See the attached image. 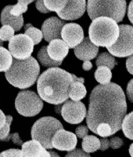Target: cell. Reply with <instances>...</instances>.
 I'll return each mask as SVG.
<instances>
[{"label": "cell", "instance_id": "cell-19", "mask_svg": "<svg viewBox=\"0 0 133 157\" xmlns=\"http://www.w3.org/2000/svg\"><path fill=\"white\" fill-rule=\"evenodd\" d=\"M84 78H78L73 74V82L69 89V98L74 101H80L86 96V88L84 86Z\"/></svg>", "mask_w": 133, "mask_h": 157}, {"label": "cell", "instance_id": "cell-42", "mask_svg": "<svg viewBox=\"0 0 133 157\" xmlns=\"http://www.w3.org/2000/svg\"><path fill=\"white\" fill-rule=\"evenodd\" d=\"M83 69H84L85 71H88L90 70L91 68H92V63L90 62V60H86L84 61V63H83Z\"/></svg>", "mask_w": 133, "mask_h": 157}, {"label": "cell", "instance_id": "cell-16", "mask_svg": "<svg viewBox=\"0 0 133 157\" xmlns=\"http://www.w3.org/2000/svg\"><path fill=\"white\" fill-rule=\"evenodd\" d=\"M21 146L25 157H50V151H47L42 144L34 139L23 143Z\"/></svg>", "mask_w": 133, "mask_h": 157}, {"label": "cell", "instance_id": "cell-25", "mask_svg": "<svg viewBox=\"0 0 133 157\" xmlns=\"http://www.w3.org/2000/svg\"><path fill=\"white\" fill-rule=\"evenodd\" d=\"M122 131L128 139L133 140V111L125 115L122 121Z\"/></svg>", "mask_w": 133, "mask_h": 157}, {"label": "cell", "instance_id": "cell-24", "mask_svg": "<svg viewBox=\"0 0 133 157\" xmlns=\"http://www.w3.org/2000/svg\"><path fill=\"white\" fill-rule=\"evenodd\" d=\"M116 64H117V62L115 61L114 56L109 54L107 52L101 53L96 59L97 66H106V67L110 68V69H113V68L116 66Z\"/></svg>", "mask_w": 133, "mask_h": 157}, {"label": "cell", "instance_id": "cell-28", "mask_svg": "<svg viewBox=\"0 0 133 157\" xmlns=\"http://www.w3.org/2000/svg\"><path fill=\"white\" fill-rule=\"evenodd\" d=\"M33 1L34 0H18L17 4L11 7V14L14 16H20L27 11V5Z\"/></svg>", "mask_w": 133, "mask_h": 157}, {"label": "cell", "instance_id": "cell-40", "mask_svg": "<svg viewBox=\"0 0 133 157\" xmlns=\"http://www.w3.org/2000/svg\"><path fill=\"white\" fill-rule=\"evenodd\" d=\"M127 15H128L129 20H130V22L133 24V0H131V2L129 3Z\"/></svg>", "mask_w": 133, "mask_h": 157}, {"label": "cell", "instance_id": "cell-12", "mask_svg": "<svg viewBox=\"0 0 133 157\" xmlns=\"http://www.w3.org/2000/svg\"><path fill=\"white\" fill-rule=\"evenodd\" d=\"M52 146L61 151H71L75 149L77 144V136L76 134L66 131V130H58L52 138Z\"/></svg>", "mask_w": 133, "mask_h": 157}, {"label": "cell", "instance_id": "cell-14", "mask_svg": "<svg viewBox=\"0 0 133 157\" xmlns=\"http://www.w3.org/2000/svg\"><path fill=\"white\" fill-rule=\"evenodd\" d=\"M64 22L57 17H50L44 21L41 31L43 33V38L50 42L54 39L61 38V30L64 26Z\"/></svg>", "mask_w": 133, "mask_h": 157}, {"label": "cell", "instance_id": "cell-33", "mask_svg": "<svg viewBox=\"0 0 133 157\" xmlns=\"http://www.w3.org/2000/svg\"><path fill=\"white\" fill-rule=\"evenodd\" d=\"M88 129L89 128H87L84 125L79 126V127L76 128V131H75L76 136L79 137V138H84L85 136L88 135Z\"/></svg>", "mask_w": 133, "mask_h": 157}, {"label": "cell", "instance_id": "cell-3", "mask_svg": "<svg viewBox=\"0 0 133 157\" xmlns=\"http://www.w3.org/2000/svg\"><path fill=\"white\" fill-rule=\"evenodd\" d=\"M40 67L32 56L26 59H13L11 67L5 71V77L11 85L20 89L32 86L39 76Z\"/></svg>", "mask_w": 133, "mask_h": 157}, {"label": "cell", "instance_id": "cell-6", "mask_svg": "<svg viewBox=\"0 0 133 157\" xmlns=\"http://www.w3.org/2000/svg\"><path fill=\"white\" fill-rule=\"evenodd\" d=\"M60 129H63V125L56 118L51 116L42 117L33 124L31 137L40 142L46 149H51L53 148L51 143L53 136Z\"/></svg>", "mask_w": 133, "mask_h": 157}, {"label": "cell", "instance_id": "cell-7", "mask_svg": "<svg viewBox=\"0 0 133 157\" xmlns=\"http://www.w3.org/2000/svg\"><path fill=\"white\" fill-rule=\"evenodd\" d=\"M15 107L20 115L32 117L43 108V101L36 93L30 90H22L15 99Z\"/></svg>", "mask_w": 133, "mask_h": 157}, {"label": "cell", "instance_id": "cell-11", "mask_svg": "<svg viewBox=\"0 0 133 157\" xmlns=\"http://www.w3.org/2000/svg\"><path fill=\"white\" fill-rule=\"evenodd\" d=\"M61 38L69 48H75L84 39V32L79 24L67 23L61 30Z\"/></svg>", "mask_w": 133, "mask_h": 157}, {"label": "cell", "instance_id": "cell-8", "mask_svg": "<svg viewBox=\"0 0 133 157\" xmlns=\"http://www.w3.org/2000/svg\"><path fill=\"white\" fill-rule=\"evenodd\" d=\"M109 53L116 57H129L133 55V26L119 25V36L112 46L107 48Z\"/></svg>", "mask_w": 133, "mask_h": 157}, {"label": "cell", "instance_id": "cell-43", "mask_svg": "<svg viewBox=\"0 0 133 157\" xmlns=\"http://www.w3.org/2000/svg\"><path fill=\"white\" fill-rule=\"evenodd\" d=\"M129 154H130L131 157H133V143L130 145V147H129Z\"/></svg>", "mask_w": 133, "mask_h": 157}, {"label": "cell", "instance_id": "cell-37", "mask_svg": "<svg viewBox=\"0 0 133 157\" xmlns=\"http://www.w3.org/2000/svg\"><path fill=\"white\" fill-rule=\"evenodd\" d=\"M127 97L128 99L133 103V79H131L130 81L127 84V89H126Z\"/></svg>", "mask_w": 133, "mask_h": 157}, {"label": "cell", "instance_id": "cell-30", "mask_svg": "<svg viewBox=\"0 0 133 157\" xmlns=\"http://www.w3.org/2000/svg\"><path fill=\"white\" fill-rule=\"evenodd\" d=\"M12 116H6V122L4 126L0 129V140L1 141H7V137L9 136V132H10V125L11 122H12Z\"/></svg>", "mask_w": 133, "mask_h": 157}, {"label": "cell", "instance_id": "cell-18", "mask_svg": "<svg viewBox=\"0 0 133 157\" xmlns=\"http://www.w3.org/2000/svg\"><path fill=\"white\" fill-rule=\"evenodd\" d=\"M11 7L12 5H7L4 7L1 13V24L2 25H10L13 27L15 31H19L23 26V16H14L11 14Z\"/></svg>", "mask_w": 133, "mask_h": 157}, {"label": "cell", "instance_id": "cell-41", "mask_svg": "<svg viewBox=\"0 0 133 157\" xmlns=\"http://www.w3.org/2000/svg\"><path fill=\"white\" fill-rule=\"evenodd\" d=\"M5 122H6V115L3 113L2 110H0V129L4 126Z\"/></svg>", "mask_w": 133, "mask_h": 157}, {"label": "cell", "instance_id": "cell-29", "mask_svg": "<svg viewBox=\"0 0 133 157\" xmlns=\"http://www.w3.org/2000/svg\"><path fill=\"white\" fill-rule=\"evenodd\" d=\"M15 30L10 25H3L0 28V39L2 41H10L14 36Z\"/></svg>", "mask_w": 133, "mask_h": 157}, {"label": "cell", "instance_id": "cell-10", "mask_svg": "<svg viewBox=\"0 0 133 157\" xmlns=\"http://www.w3.org/2000/svg\"><path fill=\"white\" fill-rule=\"evenodd\" d=\"M60 114L68 123L78 124L86 116V107L81 101L66 100L61 107Z\"/></svg>", "mask_w": 133, "mask_h": 157}, {"label": "cell", "instance_id": "cell-17", "mask_svg": "<svg viewBox=\"0 0 133 157\" xmlns=\"http://www.w3.org/2000/svg\"><path fill=\"white\" fill-rule=\"evenodd\" d=\"M69 47L62 39H54L49 42L47 46L48 55L51 57L53 60L62 61L68 54Z\"/></svg>", "mask_w": 133, "mask_h": 157}, {"label": "cell", "instance_id": "cell-38", "mask_svg": "<svg viewBox=\"0 0 133 157\" xmlns=\"http://www.w3.org/2000/svg\"><path fill=\"white\" fill-rule=\"evenodd\" d=\"M10 139L12 140L15 144H18V145H22V144H23V143H22L21 139L19 138V134H18V133L9 134V136L7 137V141H9Z\"/></svg>", "mask_w": 133, "mask_h": 157}, {"label": "cell", "instance_id": "cell-31", "mask_svg": "<svg viewBox=\"0 0 133 157\" xmlns=\"http://www.w3.org/2000/svg\"><path fill=\"white\" fill-rule=\"evenodd\" d=\"M0 157H25L20 149H8L0 153Z\"/></svg>", "mask_w": 133, "mask_h": 157}, {"label": "cell", "instance_id": "cell-9", "mask_svg": "<svg viewBox=\"0 0 133 157\" xmlns=\"http://www.w3.org/2000/svg\"><path fill=\"white\" fill-rule=\"evenodd\" d=\"M34 43L31 38L26 34L14 35L9 41L8 48L12 57L15 59H26L31 56Z\"/></svg>", "mask_w": 133, "mask_h": 157}, {"label": "cell", "instance_id": "cell-1", "mask_svg": "<svg viewBox=\"0 0 133 157\" xmlns=\"http://www.w3.org/2000/svg\"><path fill=\"white\" fill-rule=\"evenodd\" d=\"M126 111V98L118 84L97 85L90 94L87 127L101 137H109L122 127Z\"/></svg>", "mask_w": 133, "mask_h": 157}, {"label": "cell", "instance_id": "cell-20", "mask_svg": "<svg viewBox=\"0 0 133 157\" xmlns=\"http://www.w3.org/2000/svg\"><path fill=\"white\" fill-rule=\"evenodd\" d=\"M37 57L39 62L43 65V66L46 67H57L59 65H61L62 61H57V60H53L50 56L48 55L47 52V47L43 46L40 49L39 52L37 53Z\"/></svg>", "mask_w": 133, "mask_h": 157}, {"label": "cell", "instance_id": "cell-39", "mask_svg": "<svg viewBox=\"0 0 133 157\" xmlns=\"http://www.w3.org/2000/svg\"><path fill=\"white\" fill-rule=\"evenodd\" d=\"M126 68H127V71L129 72V73L133 75V55L129 56L127 58V60H126Z\"/></svg>", "mask_w": 133, "mask_h": 157}, {"label": "cell", "instance_id": "cell-5", "mask_svg": "<svg viewBox=\"0 0 133 157\" xmlns=\"http://www.w3.org/2000/svg\"><path fill=\"white\" fill-rule=\"evenodd\" d=\"M87 12L90 19L104 16L114 19L116 22L123 20L126 12L125 0H88Z\"/></svg>", "mask_w": 133, "mask_h": 157}, {"label": "cell", "instance_id": "cell-45", "mask_svg": "<svg viewBox=\"0 0 133 157\" xmlns=\"http://www.w3.org/2000/svg\"><path fill=\"white\" fill-rule=\"evenodd\" d=\"M50 157H59V155L54 151H50Z\"/></svg>", "mask_w": 133, "mask_h": 157}, {"label": "cell", "instance_id": "cell-36", "mask_svg": "<svg viewBox=\"0 0 133 157\" xmlns=\"http://www.w3.org/2000/svg\"><path fill=\"white\" fill-rule=\"evenodd\" d=\"M110 147V140H108L106 137H102L100 138V148L99 150L101 151H105Z\"/></svg>", "mask_w": 133, "mask_h": 157}, {"label": "cell", "instance_id": "cell-34", "mask_svg": "<svg viewBox=\"0 0 133 157\" xmlns=\"http://www.w3.org/2000/svg\"><path fill=\"white\" fill-rule=\"evenodd\" d=\"M123 145V140L120 137H112L110 139V147L113 149H118Z\"/></svg>", "mask_w": 133, "mask_h": 157}, {"label": "cell", "instance_id": "cell-46", "mask_svg": "<svg viewBox=\"0 0 133 157\" xmlns=\"http://www.w3.org/2000/svg\"><path fill=\"white\" fill-rule=\"evenodd\" d=\"M2 45H3V41L0 39V46H2Z\"/></svg>", "mask_w": 133, "mask_h": 157}, {"label": "cell", "instance_id": "cell-44", "mask_svg": "<svg viewBox=\"0 0 133 157\" xmlns=\"http://www.w3.org/2000/svg\"><path fill=\"white\" fill-rule=\"evenodd\" d=\"M61 107H62L61 104H58V106L56 107V112H57V113H60V112H61Z\"/></svg>", "mask_w": 133, "mask_h": 157}, {"label": "cell", "instance_id": "cell-27", "mask_svg": "<svg viewBox=\"0 0 133 157\" xmlns=\"http://www.w3.org/2000/svg\"><path fill=\"white\" fill-rule=\"evenodd\" d=\"M46 8L53 12H60L66 6L68 0H43Z\"/></svg>", "mask_w": 133, "mask_h": 157}, {"label": "cell", "instance_id": "cell-2", "mask_svg": "<svg viewBox=\"0 0 133 157\" xmlns=\"http://www.w3.org/2000/svg\"><path fill=\"white\" fill-rule=\"evenodd\" d=\"M73 74L58 67L45 70L37 80V91L40 98L50 104H62L69 98V89Z\"/></svg>", "mask_w": 133, "mask_h": 157}, {"label": "cell", "instance_id": "cell-23", "mask_svg": "<svg viewBox=\"0 0 133 157\" xmlns=\"http://www.w3.org/2000/svg\"><path fill=\"white\" fill-rule=\"evenodd\" d=\"M12 55L9 50L0 46V72L7 71L12 64Z\"/></svg>", "mask_w": 133, "mask_h": 157}, {"label": "cell", "instance_id": "cell-22", "mask_svg": "<svg viewBox=\"0 0 133 157\" xmlns=\"http://www.w3.org/2000/svg\"><path fill=\"white\" fill-rule=\"evenodd\" d=\"M95 80L100 84H108L111 81L112 73L111 69L106 66H98L94 73Z\"/></svg>", "mask_w": 133, "mask_h": 157}, {"label": "cell", "instance_id": "cell-15", "mask_svg": "<svg viewBox=\"0 0 133 157\" xmlns=\"http://www.w3.org/2000/svg\"><path fill=\"white\" fill-rule=\"evenodd\" d=\"M98 51H99V48L94 43H92V41L90 40L89 37L84 38L81 43L74 48L75 56L78 59L83 61L94 59L96 57Z\"/></svg>", "mask_w": 133, "mask_h": 157}, {"label": "cell", "instance_id": "cell-13", "mask_svg": "<svg viewBox=\"0 0 133 157\" xmlns=\"http://www.w3.org/2000/svg\"><path fill=\"white\" fill-rule=\"evenodd\" d=\"M86 11V0H68L66 6L58 12V16L63 20H76Z\"/></svg>", "mask_w": 133, "mask_h": 157}, {"label": "cell", "instance_id": "cell-26", "mask_svg": "<svg viewBox=\"0 0 133 157\" xmlns=\"http://www.w3.org/2000/svg\"><path fill=\"white\" fill-rule=\"evenodd\" d=\"M25 34L31 38V40L33 41L34 45L39 44L41 42V40H42V38H43L42 31L35 28V27H33L31 24H26L25 25Z\"/></svg>", "mask_w": 133, "mask_h": 157}, {"label": "cell", "instance_id": "cell-35", "mask_svg": "<svg viewBox=\"0 0 133 157\" xmlns=\"http://www.w3.org/2000/svg\"><path fill=\"white\" fill-rule=\"evenodd\" d=\"M36 9L38 11H40L41 13H48V12H50V11H49L46 8V6H45L43 0H36Z\"/></svg>", "mask_w": 133, "mask_h": 157}, {"label": "cell", "instance_id": "cell-4", "mask_svg": "<svg viewBox=\"0 0 133 157\" xmlns=\"http://www.w3.org/2000/svg\"><path fill=\"white\" fill-rule=\"evenodd\" d=\"M119 36V25L112 18L98 17L92 20L89 27V38L96 46L108 48L115 43Z\"/></svg>", "mask_w": 133, "mask_h": 157}, {"label": "cell", "instance_id": "cell-21", "mask_svg": "<svg viewBox=\"0 0 133 157\" xmlns=\"http://www.w3.org/2000/svg\"><path fill=\"white\" fill-rule=\"evenodd\" d=\"M82 148L87 153L95 152L100 148V139L93 135H87L83 138Z\"/></svg>", "mask_w": 133, "mask_h": 157}, {"label": "cell", "instance_id": "cell-32", "mask_svg": "<svg viewBox=\"0 0 133 157\" xmlns=\"http://www.w3.org/2000/svg\"><path fill=\"white\" fill-rule=\"evenodd\" d=\"M65 157H91L88 153L81 149H73L69 151V153Z\"/></svg>", "mask_w": 133, "mask_h": 157}]
</instances>
